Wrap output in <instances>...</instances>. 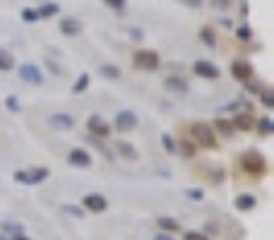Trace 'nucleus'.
Listing matches in <instances>:
<instances>
[{
	"instance_id": "nucleus-37",
	"label": "nucleus",
	"mask_w": 274,
	"mask_h": 240,
	"mask_svg": "<svg viewBox=\"0 0 274 240\" xmlns=\"http://www.w3.org/2000/svg\"><path fill=\"white\" fill-rule=\"evenodd\" d=\"M154 240H171V238H168L166 233H159V236H157V238H154Z\"/></svg>"
},
{
	"instance_id": "nucleus-1",
	"label": "nucleus",
	"mask_w": 274,
	"mask_h": 240,
	"mask_svg": "<svg viewBox=\"0 0 274 240\" xmlns=\"http://www.w3.org/2000/svg\"><path fill=\"white\" fill-rule=\"evenodd\" d=\"M240 166L245 168L248 173H253V175H262V173H265V159H262L260 151L248 149V151L240 156Z\"/></svg>"
},
{
	"instance_id": "nucleus-19",
	"label": "nucleus",
	"mask_w": 274,
	"mask_h": 240,
	"mask_svg": "<svg viewBox=\"0 0 274 240\" xmlns=\"http://www.w3.org/2000/svg\"><path fill=\"white\" fill-rule=\"evenodd\" d=\"M87 84H89V74H79V77H77V82H75L73 92H75V94L84 92V89H87Z\"/></svg>"
},
{
	"instance_id": "nucleus-26",
	"label": "nucleus",
	"mask_w": 274,
	"mask_h": 240,
	"mask_svg": "<svg viewBox=\"0 0 274 240\" xmlns=\"http://www.w3.org/2000/svg\"><path fill=\"white\" fill-rule=\"evenodd\" d=\"M161 139H164V147H166V151H171V154H173V151H176V144H173V139H171L168 135H164Z\"/></svg>"
},
{
	"instance_id": "nucleus-36",
	"label": "nucleus",
	"mask_w": 274,
	"mask_h": 240,
	"mask_svg": "<svg viewBox=\"0 0 274 240\" xmlns=\"http://www.w3.org/2000/svg\"><path fill=\"white\" fill-rule=\"evenodd\" d=\"M183 151H185V154H193V147H190V142H183Z\"/></svg>"
},
{
	"instance_id": "nucleus-15",
	"label": "nucleus",
	"mask_w": 274,
	"mask_h": 240,
	"mask_svg": "<svg viewBox=\"0 0 274 240\" xmlns=\"http://www.w3.org/2000/svg\"><path fill=\"white\" fill-rule=\"evenodd\" d=\"M51 125H53V128L68 130V128H73V118H70V115H65V113H63V115L58 113V115H53V118H51Z\"/></svg>"
},
{
	"instance_id": "nucleus-35",
	"label": "nucleus",
	"mask_w": 274,
	"mask_h": 240,
	"mask_svg": "<svg viewBox=\"0 0 274 240\" xmlns=\"http://www.w3.org/2000/svg\"><path fill=\"white\" fill-rule=\"evenodd\" d=\"M188 195H190V197H195V200H200V197H202V192H200V190H190Z\"/></svg>"
},
{
	"instance_id": "nucleus-11",
	"label": "nucleus",
	"mask_w": 274,
	"mask_h": 240,
	"mask_svg": "<svg viewBox=\"0 0 274 240\" xmlns=\"http://www.w3.org/2000/svg\"><path fill=\"white\" fill-rule=\"evenodd\" d=\"M79 29H82V24H79V19H75V17H63V22H60V32L68 34V36L79 34Z\"/></svg>"
},
{
	"instance_id": "nucleus-14",
	"label": "nucleus",
	"mask_w": 274,
	"mask_h": 240,
	"mask_svg": "<svg viewBox=\"0 0 274 240\" xmlns=\"http://www.w3.org/2000/svg\"><path fill=\"white\" fill-rule=\"evenodd\" d=\"M231 125H234V130H236V128L238 130H250L253 125H255V120H253L250 115H236Z\"/></svg>"
},
{
	"instance_id": "nucleus-21",
	"label": "nucleus",
	"mask_w": 274,
	"mask_h": 240,
	"mask_svg": "<svg viewBox=\"0 0 274 240\" xmlns=\"http://www.w3.org/2000/svg\"><path fill=\"white\" fill-rule=\"evenodd\" d=\"M202 41H204V43H207V46H217V38H214V34H212V29H209V27H204V29H202Z\"/></svg>"
},
{
	"instance_id": "nucleus-29",
	"label": "nucleus",
	"mask_w": 274,
	"mask_h": 240,
	"mask_svg": "<svg viewBox=\"0 0 274 240\" xmlns=\"http://www.w3.org/2000/svg\"><path fill=\"white\" fill-rule=\"evenodd\" d=\"M185 240H207L202 233H195V231H190V233H185Z\"/></svg>"
},
{
	"instance_id": "nucleus-31",
	"label": "nucleus",
	"mask_w": 274,
	"mask_h": 240,
	"mask_svg": "<svg viewBox=\"0 0 274 240\" xmlns=\"http://www.w3.org/2000/svg\"><path fill=\"white\" fill-rule=\"evenodd\" d=\"M7 106H10V111H17V108H19L17 99H15V96H10V99H7Z\"/></svg>"
},
{
	"instance_id": "nucleus-27",
	"label": "nucleus",
	"mask_w": 274,
	"mask_h": 240,
	"mask_svg": "<svg viewBox=\"0 0 274 240\" xmlns=\"http://www.w3.org/2000/svg\"><path fill=\"white\" fill-rule=\"evenodd\" d=\"M260 130H262L265 135H270V132H272V123H270L267 118H262V120H260Z\"/></svg>"
},
{
	"instance_id": "nucleus-18",
	"label": "nucleus",
	"mask_w": 274,
	"mask_h": 240,
	"mask_svg": "<svg viewBox=\"0 0 274 240\" xmlns=\"http://www.w3.org/2000/svg\"><path fill=\"white\" fill-rule=\"evenodd\" d=\"M118 154H120V156H125V159H130V161H135V159H137V151L132 149L130 142H118Z\"/></svg>"
},
{
	"instance_id": "nucleus-39",
	"label": "nucleus",
	"mask_w": 274,
	"mask_h": 240,
	"mask_svg": "<svg viewBox=\"0 0 274 240\" xmlns=\"http://www.w3.org/2000/svg\"><path fill=\"white\" fill-rule=\"evenodd\" d=\"M0 240H7V238H2V236H0Z\"/></svg>"
},
{
	"instance_id": "nucleus-33",
	"label": "nucleus",
	"mask_w": 274,
	"mask_h": 240,
	"mask_svg": "<svg viewBox=\"0 0 274 240\" xmlns=\"http://www.w3.org/2000/svg\"><path fill=\"white\" fill-rule=\"evenodd\" d=\"M214 2V7H226L229 5V0H212Z\"/></svg>"
},
{
	"instance_id": "nucleus-2",
	"label": "nucleus",
	"mask_w": 274,
	"mask_h": 240,
	"mask_svg": "<svg viewBox=\"0 0 274 240\" xmlns=\"http://www.w3.org/2000/svg\"><path fill=\"white\" fill-rule=\"evenodd\" d=\"M190 132H193V137H195V142H197V144H202V147H207V149L217 147L214 130L209 128V125H204V123H195V125L190 128Z\"/></svg>"
},
{
	"instance_id": "nucleus-28",
	"label": "nucleus",
	"mask_w": 274,
	"mask_h": 240,
	"mask_svg": "<svg viewBox=\"0 0 274 240\" xmlns=\"http://www.w3.org/2000/svg\"><path fill=\"white\" fill-rule=\"evenodd\" d=\"M106 5H111L113 10H123V5H125V0H104Z\"/></svg>"
},
{
	"instance_id": "nucleus-6",
	"label": "nucleus",
	"mask_w": 274,
	"mask_h": 240,
	"mask_svg": "<svg viewBox=\"0 0 274 240\" xmlns=\"http://www.w3.org/2000/svg\"><path fill=\"white\" fill-rule=\"evenodd\" d=\"M43 178H48V171L46 168H37V171H32V173H22V171H17L15 173V180H19V183H41Z\"/></svg>"
},
{
	"instance_id": "nucleus-5",
	"label": "nucleus",
	"mask_w": 274,
	"mask_h": 240,
	"mask_svg": "<svg viewBox=\"0 0 274 240\" xmlns=\"http://www.w3.org/2000/svg\"><path fill=\"white\" fill-rule=\"evenodd\" d=\"M19 77H22L24 82H29V84H41V82H43L41 70H39L37 65H32V63H27V65L19 68Z\"/></svg>"
},
{
	"instance_id": "nucleus-4",
	"label": "nucleus",
	"mask_w": 274,
	"mask_h": 240,
	"mask_svg": "<svg viewBox=\"0 0 274 240\" xmlns=\"http://www.w3.org/2000/svg\"><path fill=\"white\" fill-rule=\"evenodd\" d=\"M193 70L197 77L202 79H217L219 77V68L214 65V63H209V60H197L195 65H193Z\"/></svg>"
},
{
	"instance_id": "nucleus-32",
	"label": "nucleus",
	"mask_w": 274,
	"mask_h": 240,
	"mask_svg": "<svg viewBox=\"0 0 274 240\" xmlns=\"http://www.w3.org/2000/svg\"><path fill=\"white\" fill-rule=\"evenodd\" d=\"M262 101H265V106H267V108H272V94H270V92L262 96Z\"/></svg>"
},
{
	"instance_id": "nucleus-12",
	"label": "nucleus",
	"mask_w": 274,
	"mask_h": 240,
	"mask_svg": "<svg viewBox=\"0 0 274 240\" xmlns=\"http://www.w3.org/2000/svg\"><path fill=\"white\" fill-rule=\"evenodd\" d=\"M87 125H89V130L94 132V135H101V137H106V135H109V125L101 120V115H91Z\"/></svg>"
},
{
	"instance_id": "nucleus-7",
	"label": "nucleus",
	"mask_w": 274,
	"mask_h": 240,
	"mask_svg": "<svg viewBox=\"0 0 274 240\" xmlns=\"http://www.w3.org/2000/svg\"><path fill=\"white\" fill-rule=\"evenodd\" d=\"M231 74L240 79V82H248L250 77H253V68H250V63L248 60H236L234 65H231Z\"/></svg>"
},
{
	"instance_id": "nucleus-20",
	"label": "nucleus",
	"mask_w": 274,
	"mask_h": 240,
	"mask_svg": "<svg viewBox=\"0 0 274 240\" xmlns=\"http://www.w3.org/2000/svg\"><path fill=\"white\" fill-rule=\"evenodd\" d=\"M159 228H164V231H178L181 226H178V221H173V219L164 216V219H159Z\"/></svg>"
},
{
	"instance_id": "nucleus-17",
	"label": "nucleus",
	"mask_w": 274,
	"mask_h": 240,
	"mask_svg": "<svg viewBox=\"0 0 274 240\" xmlns=\"http://www.w3.org/2000/svg\"><path fill=\"white\" fill-rule=\"evenodd\" d=\"M236 206L240 211H248V209L255 206V197L253 195H240V197H236Z\"/></svg>"
},
{
	"instance_id": "nucleus-8",
	"label": "nucleus",
	"mask_w": 274,
	"mask_h": 240,
	"mask_svg": "<svg viewBox=\"0 0 274 240\" xmlns=\"http://www.w3.org/2000/svg\"><path fill=\"white\" fill-rule=\"evenodd\" d=\"M137 125V115L132 111H120L116 115V128L118 130H132Z\"/></svg>"
},
{
	"instance_id": "nucleus-22",
	"label": "nucleus",
	"mask_w": 274,
	"mask_h": 240,
	"mask_svg": "<svg viewBox=\"0 0 274 240\" xmlns=\"http://www.w3.org/2000/svg\"><path fill=\"white\" fill-rule=\"evenodd\" d=\"M101 74H106L109 79H116V77H120V70L113 68V65H104V68H101Z\"/></svg>"
},
{
	"instance_id": "nucleus-9",
	"label": "nucleus",
	"mask_w": 274,
	"mask_h": 240,
	"mask_svg": "<svg viewBox=\"0 0 274 240\" xmlns=\"http://www.w3.org/2000/svg\"><path fill=\"white\" fill-rule=\"evenodd\" d=\"M82 204H84L89 211H104V209H106V197L94 192V195H87V197L82 200Z\"/></svg>"
},
{
	"instance_id": "nucleus-30",
	"label": "nucleus",
	"mask_w": 274,
	"mask_h": 240,
	"mask_svg": "<svg viewBox=\"0 0 274 240\" xmlns=\"http://www.w3.org/2000/svg\"><path fill=\"white\" fill-rule=\"evenodd\" d=\"M238 36H240V38H250V29H248V27H240V29H238Z\"/></svg>"
},
{
	"instance_id": "nucleus-13",
	"label": "nucleus",
	"mask_w": 274,
	"mask_h": 240,
	"mask_svg": "<svg viewBox=\"0 0 274 240\" xmlns=\"http://www.w3.org/2000/svg\"><path fill=\"white\" fill-rule=\"evenodd\" d=\"M58 10H60V5L58 2H46V5H41L37 10V17H53V15H58Z\"/></svg>"
},
{
	"instance_id": "nucleus-23",
	"label": "nucleus",
	"mask_w": 274,
	"mask_h": 240,
	"mask_svg": "<svg viewBox=\"0 0 274 240\" xmlns=\"http://www.w3.org/2000/svg\"><path fill=\"white\" fill-rule=\"evenodd\" d=\"M166 84H168L171 89H178V92H185V82H183V79H176V77H168V79H166Z\"/></svg>"
},
{
	"instance_id": "nucleus-10",
	"label": "nucleus",
	"mask_w": 274,
	"mask_h": 240,
	"mask_svg": "<svg viewBox=\"0 0 274 240\" xmlns=\"http://www.w3.org/2000/svg\"><path fill=\"white\" fill-rule=\"evenodd\" d=\"M68 161H70L73 166H79V168H87L91 164L89 154H87L84 149H73V151H70V156H68Z\"/></svg>"
},
{
	"instance_id": "nucleus-34",
	"label": "nucleus",
	"mask_w": 274,
	"mask_h": 240,
	"mask_svg": "<svg viewBox=\"0 0 274 240\" xmlns=\"http://www.w3.org/2000/svg\"><path fill=\"white\" fill-rule=\"evenodd\" d=\"M185 5H190V7H200V0H183Z\"/></svg>"
},
{
	"instance_id": "nucleus-16",
	"label": "nucleus",
	"mask_w": 274,
	"mask_h": 240,
	"mask_svg": "<svg viewBox=\"0 0 274 240\" xmlns=\"http://www.w3.org/2000/svg\"><path fill=\"white\" fill-rule=\"evenodd\" d=\"M15 68V58H12V53H7L5 48H0V70H12Z\"/></svg>"
},
{
	"instance_id": "nucleus-24",
	"label": "nucleus",
	"mask_w": 274,
	"mask_h": 240,
	"mask_svg": "<svg viewBox=\"0 0 274 240\" xmlns=\"http://www.w3.org/2000/svg\"><path fill=\"white\" fill-rule=\"evenodd\" d=\"M217 128H219L224 135H231V132H234V125H231V123H226V120H217Z\"/></svg>"
},
{
	"instance_id": "nucleus-25",
	"label": "nucleus",
	"mask_w": 274,
	"mask_h": 240,
	"mask_svg": "<svg viewBox=\"0 0 274 240\" xmlns=\"http://www.w3.org/2000/svg\"><path fill=\"white\" fill-rule=\"evenodd\" d=\"M22 19H24V22H37V10H24V12H22Z\"/></svg>"
},
{
	"instance_id": "nucleus-38",
	"label": "nucleus",
	"mask_w": 274,
	"mask_h": 240,
	"mask_svg": "<svg viewBox=\"0 0 274 240\" xmlns=\"http://www.w3.org/2000/svg\"><path fill=\"white\" fill-rule=\"evenodd\" d=\"M15 240H29V238H24V236H17V238H15Z\"/></svg>"
},
{
	"instance_id": "nucleus-3",
	"label": "nucleus",
	"mask_w": 274,
	"mask_h": 240,
	"mask_svg": "<svg viewBox=\"0 0 274 240\" xmlns=\"http://www.w3.org/2000/svg\"><path fill=\"white\" fill-rule=\"evenodd\" d=\"M135 65L142 70H157L159 68V56L154 51H137L135 53Z\"/></svg>"
}]
</instances>
